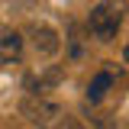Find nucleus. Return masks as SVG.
<instances>
[{"mask_svg": "<svg viewBox=\"0 0 129 129\" xmlns=\"http://www.w3.org/2000/svg\"><path fill=\"white\" fill-rule=\"evenodd\" d=\"M119 26H123V13H119L116 3H107V0L97 3L94 10H90V16H87V29L100 42H113L116 32H119Z\"/></svg>", "mask_w": 129, "mask_h": 129, "instance_id": "f257e3e1", "label": "nucleus"}, {"mask_svg": "<svg viewBox=\"0 0 129 129\" xmlns=\"http://www.w3.org/2000/svg\"><path fill=\"white\" fill-rule=\"evenodd\" d=\"M19 113H23L26 123H32V126H39V129H48V126H55V123L61 119V103L32 94V97H23Z\"/></svg>", "mask_w": 129, "mask_h": 129, "instance_id": "f03ea898", "label": "nucleus"}, {"mask_svg": "<svg viewBox=\"0 0 129 129\" xmlns=\"http://www.w3.org/2000/svg\"><path fill=\"white\" fill-rule=\"evenodd\" d=\"M110 87H113V74L110 71H100V74L90 81V87H87V100H90V103H100Z\"/></svg>", "mask_w": 129, "mask_h": 129, "instance_id": "39448f33", "label": "nucleus"}, {"mask_svg": "<svg viewBox=\"0 0 129 129\" xmlns=\"http://www.w3.org/2000/svg\"><path fill=\"white\" fill-rule=\"evenodd\" d=\"M23 55V36L16 29H0V61H19Z\"/></svg>", "mask_w": 129, "mask_h": 129, "instance_id": "20e7f679", "label": "nucleus"}, {"mask_svg": "<svg viewBox=\"0 0 129 129\" xmlns=\"http://www.w3.org/2000/svg\"><path fill=\"white\" fill-rule=\"evenodd\" d=\"M55 129H84L78 123V119H58V123H55Z\"/></svg>", "mask_w": 129, "mask_h": 129, "instance_id": "423d86ee", "label": "nucleus"}, {"mask_svg": "<svg viewBox=\"0 0 129 129\" xmlns=\"http://www.w3.org/2000/svg\"><path fill=\"white\" fill-rule=\"evenodd\" d=\"M26 36H29V42H32V48H36V55H42V58L58 55V48H61L58 32L52 29V26H45V23H32L29 29H26Z\"/></svg>", "mask_w": 129, "mask_h": 129, "instance_id": "7ed1b4c3", "label": "nucleus"}]
</instances>
